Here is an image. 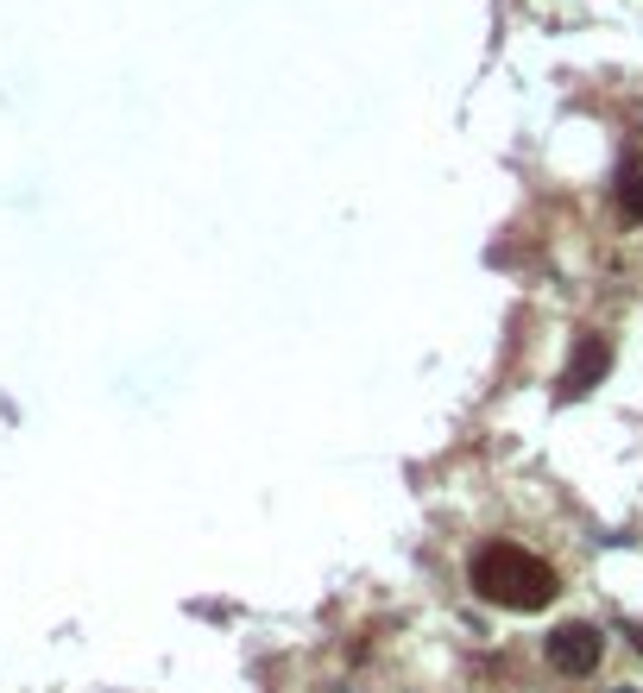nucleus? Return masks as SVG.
<instances>
[{
    "mask_svg": "<svg viewBox=\"0 0 643 693\" xmlns=\"http://www.w3.org/2000/svg\"><path fill=\"white\" fill-rule=\"evenodd\" d=\"M473 593L486 605H505V612H543L549 599L562 593V580L543 555H530L518 542H486L473 555Z\"/></svg>",
    "mask_w": 643,
    "mask_h": 693,
    "instance_id": "obj_1",
    "label": "nucleus"
},
{
    "mask_svg": "<svg viewBox=\"0 0 643 693\" xmlns=\"http://www.w3.org/2000/svg\"><path fill=\"white\" fill-rule=\"evenodd\" d=\"M600 655H605V636L593 631V624H562V631L549 636V669L555 674H593L600 669Z\"/></svg>",
    "mask_w": 643,
    "mask_h": 693,
    "instance_id": "obj_2",
    "label": "nucleus"
},
{
    "mask_svg": "<svg viewBox=\"0 0 643 693\" xmlns=\"http://www.w3.org/2000/svg\"><path fill=\"white\" fill-rule=\"evenodd\" d=\"M605 366H612V346H605L600 334H581V341H574V360H567V372H562V398H586V391L605 379Z\"/></svg>",
    "mask_w": 643,
    "mask_h": 693,
    "instance_id": "obj_3",
    "label": "nucleus"
},
{
    "mask_svg": "<svg viewBox=\"0 0 643 693\" xmlns=\"http://www.w3.org/2000/svg\"><path fill=\"white\" fill-rule=\"evenodd\" d=\"M619 209H624V221H643V164H624L619 171Z\"/></svg>",
    "mask_w": 643,
    "mask_h": 693,
    "instance_id": "obj_4",
    "label": "nucleus"
},
{
    "mask_svg": "<svg viewBox=\"0 0 643 693\" xmlns=\"http://www.w3.org/2000/svg\"><path fill=\"white\" fill-rule=\"evenodd\" d=\"M637 650H643V636H637Z\"/></svg>",
    "mask_w": 643,
    "mask_h": 693,
    "instance_id": "obj_5",
    "label": "nucleus"
}]
</instances>
